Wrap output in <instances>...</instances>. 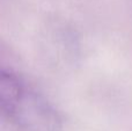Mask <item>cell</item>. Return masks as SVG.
I'll list each match as a JSON object with an SVG mask.
<instances>
[{"mask_svg": "<svg viewBox=\"0 0 132 131\" xmlns=\"http://www.w3.org/2000/svg\"><path fill=\"white\" fill-rule=\"evenodd\" d=\"M0 108L6 120L20 131H60L62 128L52 103L12 70L0 73Z\"/></svg>", "mask_w": 132, "mask_h": 131, "instance_id": "obj_1", "label": "cell"}]
</instances>
